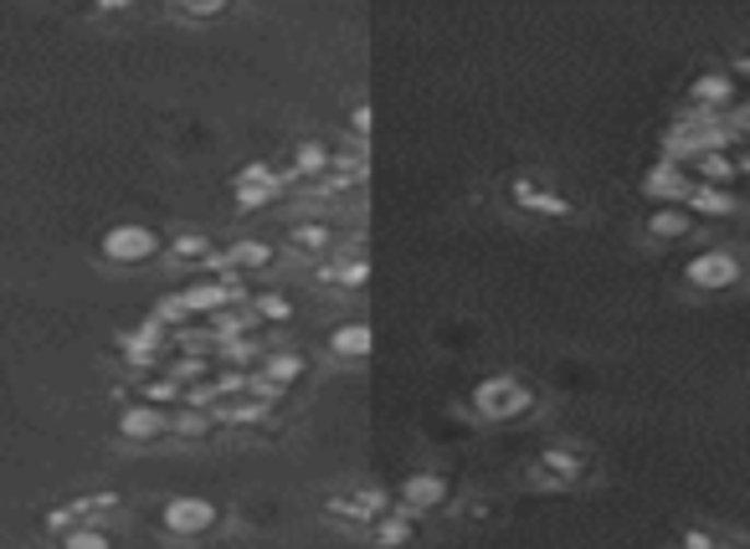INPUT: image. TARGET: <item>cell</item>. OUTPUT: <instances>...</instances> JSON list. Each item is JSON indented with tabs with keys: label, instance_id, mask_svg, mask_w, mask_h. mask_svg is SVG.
Segmentation results:
<instances>
[{
	"label": "cell",
	"instance_id": "obj_1",
	"mask_svg": "<svg viewBox=\"0 0 750 549\" xmlns=\"http://www.w3.org/2000/svg\"><path fill=\"white\" fill-rule=\"evenodd\" d=\"M473 400H478V411L483 417H519L529 406V390L514 375H494V381H483L473 390Z\"/></svg>",
	"mask_w": 750,
	"mask_h": 549
},
{
	"label": "cell",
	"instance_id": "obj_2",
	"mask_svg": "<svg viewBox=\"0 0 750 549\" xmlns=\"http://www.w3.org/2000/svg\"><path fill=\"white\" fill-rule=\"evenodd\" d=\"M160 252V236L150 226H114V232L103 236V257L108 262H144Z\"/></svg>",
	"mask_w": 750,
	"mask_h": 549
},
{
	"label": "cell",
	"instance_id": "obj_3",
	"mask_svg": "<svg viewBox=\"0 0 750 549\" xmlns=\"http://www.w3.org/2000/svg\"><path fill=\"white\" fill-rule=\"evenodd\" d=\"M216 524V509L206 499H171L165 503V529L171 534H211Z\"/></svg>",
	"mask_w": 750,
	"mask_h": 549
},
{
	"label": "cell",
	"instance_id": "obj_4",
	"mask_svg": "<svg viewBox=\"0 0 750 549\" xmlns=\"http://www.w3.org/2000/svg\"><path fill=\"white\" fill-rule=\"evenodd\" d=\"M735 278H740V257L735 252H704V257L689 262V283L700 288H730Z\"/></svg>",
	"mask_w": 750,
	"mask_h": 549
},
{
	"label": "cell",
	"instance_id": "obj_5",
	"mask_svg": "<svg viewBox=\"0 0 750 549\" xmlns=\"http://www.w3.org/2000/svg\"><path fill=\"white\" fill-rule=\"evenodd\" d=\"M119 432L129 436V442H154V436H165L171 432V411H160V406H129L119 417Z\"/></svg>",
	"mask_w": 750,
	"mask_h": 549
},
{
	"label": "cell",
	"instance_id": "obj_6",
	"mask_svg": "<svg viewBox=\"0 0 750 549\" xmlns=\"http://www.w3.org/2000/svg\"><path fill=\"white\" fill-rule=\"evenodd\" d=\"M232 299H237V288L222 283V278H201V283H190L186 293H180V303H186L190 314H222Z\"/></svg>",
	"mask_w": 750,
	"mask_h": 549
},
{
	"label": "cell",
	"instance_id": "obj_7",
	"mask_svg": "<svg viewBox=\"0 0 750 549\" xmlns=\"http://www.w3.org/2000/svg\"><path fill=\"white\" fill-rule=\"evenodd\" d=\"M278 185H283V180H278L273 170L247 165V170L237 175V200H242V206H262V200H273V196H278Z\"/></svg>",
	"mask_w": 750,
	"mask_h": 549
},
{
	"label": "cell",
	"instance_id": "obj_8",
	"mask_svg": "<svg viewBox=\"0 0 750 549\" xmlns=\"http://www.w3.org/2000/svg\"><path fill=\"white\" fill-rule=\"evenodd\" d=\"M401 499H407V509H417V514H422V509H437V503L447 499V483L437 478V472H417V478H407V483H401Z\"/></svg>",
	"mask_w": 750,
	"mask_h": 549
},
{
	"label": "cell",
	"instance_id": "obj_9",
	"mask_svg": "<svg viewBox=\"0 0 750 549\" xmlns=\"http://www.w3.org/2000/svg\"><path fill=\"white\" fill-rule=\"evenodd\" d=\"M371 344H375V334L365 329V324H344V329L329 334V350L344 354V360H360V354H371Z\"/></svg>",
	"mask_w": 750,
	"mask_h": 549
},
{
	"label": "cell",
	"instance_id": "obj_10",
	"mask_svg": "<svg viewBox=\"0 0 750 549\" xmlns=\"http://www.w3.org/2000/svg\"><path fill=\"white\" fill-rule=\"evenodd\" d=\"M329 514H340V518H380V514H386V499H380V493H355V499H335V503H329Z\"/></svg>",
	"mask_w": 750,
	"mask_h": 549
},
{
	"label": "cell",
	"instance_id": "obj_11",
	"mask_svg": "<svg viewBox=\"0 0 750 549\" xmlns=\"http://www.w3.org/2000/svg\"><path fill=\"white\" fill-rule=\"evenodd\" d=\"M514 196L525 200L529 211H546V217H565V211H571V206H565L561 196H550V190H535V185H529V180H519V185H514Z\"/></svg>",
	"mask_w": 750,
	"mask_h": 549
},
{
	"label": "cell",
	"instance_id": "obj_12",
	"mask_svg": "<svg viewBox=\"0 0 750 549\" xmlns=\"http://www.w3.org/2000/svg\"><path fill=\"white\" fill-rule=\"evenodd\" d=\"M411 534H417V529H411V518H407V514L375 518V545H380V549H401V545L411 539Z\"/></svg>",
	"mask_w": 750,
	"mask_h": 549
},
{
	"label": "cell",
	"instance_id": "obj_13",
	"mask_svg": "<svg viewBox=\"0 0 750 549\" xmlns=\"http://www.w3.org/2000/svg\"><path fill=\"white\" fill-rule=\"evenodd\" d=\"M62 549H114V539L103 524H78V529L62 534Z\"/></svg>",
	"mask_w": 750,
	"mask_h": 549
},
{
	"label": "cell",
	"instance_id": "obj_14",
	"mask_svg": "<svg viewBox=\"0 0 750 549\" xmlns=\"http://www.w3.org/2000/svg\"><path fill=\"white\" fill-rule=\"evenodd\" d=\"M689 206H694V211H710V217H719V211H730V196H725V190H719V185H689Z\"/></svg>",
	"mask_w": 750,
	"mask_h": 549
},
{
	"label": "cell",
	"instance_id": "obj_15",
	"mask_svg": "<svg viewBox=\"0 0 750 549\" xmlns=\"http://www.w3.org/2000/svg\"><path fill=\"white\" fill-rule=\"evenodd\" d=\"M540 467L561 472V478H576L581 467H586V457H581L576 447H550V452H540Z\"/></svg>",
	"mask_w": 750,
	"mask_h": 549
},
{
	"label": "cell",
	"instance_id": "obj_16",
	"mask_svg": "<svg viewBox=\"0 0 750 549\" xmlns=\"http://www.w3.org/2000/svg\"><path fill=\"white\" fill-rule=\"evenodd\" d=\"M648 232L653 236H683V232H689V211H679V206H664V211H653V217H648Z\"/></svg>",
	"mask_w": 750,
	"mask_h": 549
},
{
	"label": "cell",
	"instance_id": "obj_17",
	"mask_svg": "<svg viewBox=\"0 0 750 549\" xmlns=\"http://www.w3.org/2000/svg\"><path fill=\"white\" fill-rule=\"evenodd\" d=\"M329 170V150L325 144H314V139H308V144H298V154H293V175H325Z\"/></svg>",
	"mask_w": 750,
	"mask_h": 549
},
{
	"label": "cell",
	"instance_id": "obj_18",
	"mask_svg": "<svg viewBox=\"0 0 750 549\" xmlns=\"http://www.w3.org/2000/svg\"><path fill=\"white\" fill-rule=\"evenodd\" d=\"M694 98H700V103H730L735 98V83L725 78V72H710V78H700V83H694Z\"/></svg>",
	"mask_w": 750,
	"mask_h": 549
},
{
	"label": "cell",
	"instance_id": "obj_19",
	"mask_svg": "<svg viewBox=\"0 0 750 549\" xmlns=\"http://www.w3.org/2000/svg\"><path fill=\"white\" fill-rule=\"evenodd\" d=\"M648 190H653V196H689V180H683V175H679V170H673V165H664V170H653V175H648Z\"/></svg>",
	"mask_w": 750,
	"mask_h": 549
},
{
	"label": "cell",
	"instance_id": "obj_20",
	"mask_svg": "<svg viewBox=\"0 0 750 549\" xmlns=\"http://www.w3.org/2000/svg\"><path fill=\"white\" fill-rule=\"evenodd\" d=\"M298 370H304V360H298V354H273V360L262 365V375H268L273 385H293V381H298Z\"/></svg>",
	"mask_w": 750,
	"mask_h": 549
},
{
	"label": "cell",
	"instance_id": "obj_21",
	"mask_svg": "<svg viewBox=\"0 0 750 549\" xmlns=\"http://www.w3.org/2000/svg\"><path fill=\"white\" fill-rule=\"evenodd\" d=\"M114 509H119V499H114V493H93V499L72 503V518H87V524H93V518H108Z\"/></svg>",
	"mask_w": 750,
	"mask_h": 549
},
{
	"label": "cell",
	"instance_id": "obj_22",
	"mask_svg": "<svg viewBox=\"0 0 750 549\" xmlns=\"http://www.w3.org/2000/svg\"><path fill=\"white\" fill-rule=\"evenodd\" d=\"M700 170H704V185H719V180H730V175H735V165L719 150H704L700 154Z\"/></svg>",
	"mask_w": 750,
	"mask_h": 549
},
{
	"label": "cell",
	"instance_id": "obj_23",
	"mask_svg": "<svg viewBox=\"0 0 750 549\" xmlns=\"http://www.w3.org/2000/svg\"><path fill=\"white\" fill-rule=\"evenodd\" d=\"M171 247H175V257H186V262H206V257H211V242H206V236H196V232L175 236Z\"/></svg>",
	"mask_w": 750,
	"mask_h": 549
},
{
	"label": "cell",
	"instance_id": "obj_24",
	"mask_svg": "<svg viewBox=\"0 0 750 549\" xmlns=\"http://www.w3.org/2000/svg\"><path fill=\"white\" fill-rule=\"evenodd\" d=\"M293 247H298V252H325L329 247V232H325V226H293Z\"/></svg>",
	"mask_w": 750,
	"mask_h": 549
},
{
	"label": "cell",
	"instance_id": "obj_25",
	"mask_svg": "<svg viewBox=\"0 0 750 549\" xmlns=\"http://www.w3.org/2000/svg\"><path fill=\"white\" fill-rule=\"evenodd\" d=\"M206 370H211V360H201V354H186V360H171V381H201Z\"/></svg>",
	"mask_w": 750,
	"mask_h": 549
},
{
	"label": "cell",
	"instance_id": "obj_26",
	"mask_svg": "<svg viewBox=\"0 0 750 549\" xmlns=\"http://www.w3.org/2000/svg\"><path fill=\"white\" fill-rule=\"evenodd\" d=\"M268 257H273V252L262 247V242H237V247H232V262L237 267H262Z\"/></svg>",
	"mask_w": 750,
	"mask_h": 549
},
{
	"label": "cell",
	"instance_id": "obj_27",
	"mask_svg": "<svg viewBox=\"0 0 750 549\" xmlns=\"http://www.w3.org/2000/svg\"><path fill=\"white\" fill-rule=\"evenodd\" d=\"M160 400H180V381H171V375L150 381V406H160Z\"/></svg>",
	"mask_w": 750,
	"mask_h": 549
},
{
	"label": "cell",
	"instance_id": "obj_28",
	"mask_svg": "<svg viewBox=\"0 0 750 549\" xmlns=\"http://www.w3.org/2000/svg\"><path fill=\"white\" fill-rule=\"evenodd\" d=\"M257 314L262 318H289V299H283V293H262V299H257Z\"/></svg>",
	"mask_w": 750,
	"mask_h": 549
},
{
	"label": "cell",
	"instance_id": "obj_29",
	"mask_svg": "<svg viewBox=\"0 0 750 549\" xmlns=\"http://www.w3.org/2000/svg\"><path fill=\"white\" fill-rule=\"evenodd\" d=\"M190 314V308H186V303H180V299H165V303H160V308H154V324H160V329H165V324H180V318H186Z\"/></svg>",
	"mask_w": 750,
	"mask_h": 549
},
{
	"label": "cell",
	"instance_id": "obj_30",
	"mask_svg": "<svg viewBox=\"0 0 750 549\" xmlns=\"http://www.w3.org/2000/svg\"><path fill=\"white\" fill-rule=\"evenodd\" d=\"M206 427H211V417H171V432H186V436H196V432H206Z\"/></svg>",
	"mask_w": 750,
	"mask_h": 549
},
{
	"label": "cell",
	"instance_id": "obj_31",
	"mask_svg": "<svg viewBox=\"0 0 750 549\" xmlns=\"http://www.w3.org/2000/svg\"><path fill=\"white\" fill-rule=\"evenodd\" d=\"M226 360H253V339H226Z\"/></svg>",
	"mask_w": 750,
	"mask_h": 549
},
{
	"label": "cell",
	"instance_id": "obj_32",
	"mask_svg": "<svg viewBox=\"0 0 750 549\" xmlns=\"http://www.w3.org/2000/svg\"><path fill=\"white\" fill-rule=\"evenodd\" d=\"M683 549H715V539H710V534H689V539H683Z\"/></svg>",
	"mask_w": 750,
	"mask_h": 549
},
{
	"label": "cell",
	"instance_id": "obj_33",
	"mask_svg": "<svg viewBox=\"0 0 750 549\" xmlns=\"http://www.w3.org/2000/svg\"><path fill=\"white\" fill-rule=\"evenodd\" d=\"M186 16H222V5L211 0V5H186Z\"/></svg>",
	"mask_w": 750,
	"mask_h": 549
},
{
	"label": "cell",
	"instance_id": "obj_34",
	"mask_svg": "<svg viewBox=\"0 0 750 549\" xmlns=\"http://www.w3.org/2000/svg\"><path fill=\"white\" fill-rule=\"evenodd\" d=\"M365 129H371V108L360 103V108H355V133H365Z\"/></svg>",
	"mask_w": 750,
	"mask_h": 549
},
{
	"label": "cell",
	"instance_id": "obj_35",
	"mask_svg": "<svg viewBox=\"0 0 750 549\" xmlns=\"http://www.w3.org/2000/svg\"><path fill=\"white\" fill-rule=\"evenodd\" d=\"M740 72H746V78H750V57H740Z\"/></svg>",
	"mask_w": 750,
	"mask_h": 549
},
{
	"label": "cell",
	"instance_id": "obj_36",
	"mask_svg": "<svg viewBox=\"0 0 750 549\" xmlns=\"http://www.w3.org/2000/svg\"><path fill=\"white\" fill-rule=\"evenodd\" d=\"M740 170H750V154H746V160H740Z\"/></svg>",
	"mask_w": 750,
	"mask_h": 549
}]
</instances>
